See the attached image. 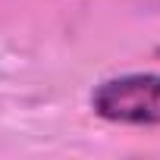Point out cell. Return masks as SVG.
Returning <instances> with one entry per match:
<instances>
[{
    "label": "cell",
    "mask_w": 160,
    "mask_h": 160,
    "mask_svg": "<svg viewBox=\"0 0 160 160\" xmlns=\"http://www.w3.org/2000/svg\"><path fill=\"white\" fill-rule=\"evenodd\" d=\"M91 110L116 126H160V72H126L91 91Z\"/></svg>",
    "instance_id": "obj_1"
},
{
    "label": "cell",
    "mask_w": 160,
    "mask_h": 160,
    "mask_svg": "<svg viewBox=\"0 0 160 160\" xmlns=\"http://www.w3.org/2000/svg\"><path fill=\"white\" fill-rule=\"evenodd\" d=\"M154 53H157V60H160V44H157V50H154Z\"/></svg>",
    "instance_id": "obj_2"
}]
</instances>
